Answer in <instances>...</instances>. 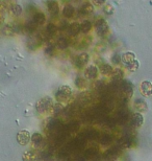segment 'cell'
Instances as JSON below:
<instances>
[{"label":"cell","mask_w":152,"mask_h":161,"mask_svg":"<svg viewBox=\"0 0 152 161\" xmlns=\"http://www.w3.org/2000/svg\"><path fill=\"white\" fill-rule=\"evenodd\" d=\"M120 92L124 95V97L126 98H130L134 93V87L132 84L128 80H121V85H120Z\"/></svg>","instance_id":"cell-5"},{"label":"cell","mask_w":152,"mask_h":161,"mask_svg":"<svg viewBox=\"0 0 152 161\" xmlns=\"http://www.w3.org/2000/svg\"><path fill=\"white\" fill-rule=\"evenodd\" d=\"M53 50H54L53 46H48V47H46V49H45V53H46L47 56H52Z\"/></svg>","instance_id":"cell-41"},{"label":"cell","mask_w":152,"mask_h":161,"mask_svg":"<svg viewBox=\"0 0 152 161\" xmlns=\"http://www.w3.org/2000/svg\"><path fill=\"white\" fill-rule=\"evenodd\" d=\"M75 85L78 89H85L86 87V80L81 78H76L75 80Z\"/></svg>","instance_id":"cell-36"},{"label":"cell","mask_w":152,"mask_h":161,"mask_svg":"<svg viewBox=\"0 0 152 161\" xmlns=\"http://www.w3.org/2000/svg\"><path fill=\"white\" fill-rule=\"evenodd\" d=\"M56 31H57L56 25H54L53 23H49V24L47 25L45 33H46V35H47L48 37H52V36H54V35H55Z\"/></svg>","instance_id":"cell-31"},{"label":"cell","mask_w":152,"mask_h":161,"mask_svg":"<svg viewBox=\"0 0 152 161\" xmlns=\"http://www.w3.org/2000/svg\"><path fill=\"white\" fill-rule=\"evenodd\" d=\"M30 141L34 147H41L44 142V137L41 133H34L30 137Z\"/></svg>","instance_id":"cell-14"},{"label":"cell","mask_w":152,"mask_h":161,"mask_svg":"<svg viewBox=\"0 0 152 161\" xmlns=\"http://www.w3.org/2000/svg\"><path fill=\"white\" fill-rule=\"evenodd\" d=\"M40 158L43 161H51L53 159V152L52 150L46 149L40 154Z\"/></svg>","instance_id":"cell-27"},{"label":"cell","mask_w":152,"mask_h":161,"mask_svg":"<svg viewBox=\"0 0 152 161\" xmlns=\"http://www.w3.org/2000/svg\"><path fill=\"white\" fill-rule=\"evenodd\" d=\"M98 139L100 140V143L103 146H109L113 142V136L108 133H103L102 135H100Z\"/></svg>","instance_id":"cell-21"},{"label":"cell","mask_w":152,"mask_h":161,"mask_svg":"<svg viewBox=\"0 0 152 161\" xmlns=\"http://www.w3.org/2000/svg\"><path fill=\"white\" fill-rule=\"evenodd\" d=\"M139 67H140V62H139L138 60H134V61H132L131 63L127 64V69L129 71H135Z\"/></svg>","instance_id":"cell-35"},{"label":"cell","mask_w":152,"mask_h":161,"mask_svg":"<svg viewBox=\"0 0 152 161\" xmlns=\"http://www.w3.org/2000/svg\"><path fill=\"white\" fill-rule=\"evenodd\" d=\"M112 62L114 64H120V62H121V54L115 53L114 56L112 57Z\"/></svg>","instance_id":"cell-38"},{"label":"cell","mask_w":152,"mask_h":161,"mask_svg":"<svg viewBox=\"0 0 152 161\" xmlns=\"http://www.w3.org/2000/svg\"><path fill=\"white\" fill-rule=\"evenodd\" d=\"M66 31H68V34H69L70 36H76V35H78V33L80 31V24L73 23L71 25H68Z\"/></svg>","instance_id":"cell-22"},{"label":"cell","mask_w":152,"mask_h":161,"mask_svg":"<svg viewBox=\"0 0 152 161\" xmlns=\"http://www.w3.org/2000/svg\"><path fill=\"white\" fill-rule=\"evenodd\" d=\"M140 90L143 96H150L152 95V84L148 80H144L141 83Z\"/></svg>","instance_id":"cell-11"},{"label":"cell","mask_w":152,"mask_h":161,"mask_svg":"<svg viewBox=\"0 0 152 161\" xmlns=\"http://www.w3.org/2000/svg\"><path fill=\"white\" fill-rule=\"evenodd\" d=\"M32 20H34L38 25H42L46 21V17L42 12H35L34 16H32Z\"/></svg>","instance_id":"cell-20"},{"label":"cell","mask_w":152,"mask_h":161,"mask_svg":"<svg viewBox=\"0 0 152 161\" xmlns=\"http://www.w3.org/2000/svg\"><path fill=\"white\" fill-rule=\"evenodd\" d=\"M56 46L60 48V49H66L67 47H69V41H68L66 38L60 37L59 38V40L56 42Z\"/></svg>","instance_id":"cell-33"},{"label":"cell","mask_w":152,"mask_h":161,"mask_svg":"<svg viewBox=\"0 0 152 161\" xmlns=\"http://www.w3.org/2000/svg\"><path fill=\"white\" fill-rule=\"evenodd\" d=\"M103 124H104L106 127L108 128H114L116 125H117V122H116L115 118H111V117H106L104 120H103Z\"/></svg>","instance_id":"cell-37"},{"label":"cell","mask_w":152,"mask_h":161,"mask_svg":"<svg viewBox=\"0 0 152 161\" xmlns=\"http://www.w3.org/2000/svg\"><path fill=\"white\" fill-rule=\"evenodd\" d=\"M22 8L20 4H13L11 6V13L15 16H20L22 14Z\"/></svg>","instance_id":"cell-34"},{"label":"cell","mask_w":152,"mask_h":161,"mask_svg":"<svg viewBox=\"0 0 152 161\" xmlns=\"http://www.w3.org/2000/svg\"><path fill=\"white\" fill-rule=\"evenodd\" d=\"M93 11H94V5H92L91 3H89V2L83 3V4L81 5V8H80V12H81L83 15L92 14Z\"/></svg>","instance_id":"cell-29"},{"label":"cell","mask_w":152,"mask_h":161,"mask_svg":"<svg viewBox=\"0 0 152 161\" xmlns=\"http://www.w3.org/2000/svg\"><path fill=\"white\" fill-rule=\"evenodd\" d=\"M71 95H72V88L70 86L64 85L60 87L57 89V91L55 93V97L56 101L60 103V104H63V103H67L69 99L71 98Z\"/></svg>","instance_id":"cell-3"},{"label":"cell","mask_w":152,"mask_h":161,"mask_svg":"<svg viewBox=\"0 0 152 161\" xmlns=\"http://www.w3.org/2000/svg\"><path fill=\"white\" fill-rule=\"evenodd\" d=\"M54 106L53 99L49 97V96H45V97H42L41 99H39L35 104V109L40 114H44V113H49V112L52 111Z\"/></svg>","instance_id":"cell-2"},{"label":"cell","mask_w":152,"mask_h":161,"mask_svg":"<svg viewBox=\"0 0 152 161\" xmlns=\"http://www.w3.org/2000/svg\"><path fill=\"white\" fill-rule=\"evenodd\" d=\"M95 30H96V34L101 38H103L108 33V25L104 19H98L96 21Z\"/></svg>","instance_id":"cell-4"},{"label":"cell","mask_w":152,"mask_h":161,"mask_svg":"<svg viewBox=\"0 0 152 161\" xmlns=\"http://www.w3.org/2000/svg\"><path fill=\"white\" fill-rule=\"evenodd\" d=\"M66 125L67 130L69 131V133H70V134L75 133V132H78L79 128H80L79 122H78V121H76V120L70 121L69 124H68V125Z\"/></svg>","instance_id":"cell-23"},{"label":"cell","mask_w":152,"mask_h":161,"mask_svg":"<svg viewBox=\"0 0 152 161\" xmlns=\"http://www.w3.org/2000/svg\"><path fill=\"white\" fill-rule=\"evenodd\" d=\"M119 155H120V147H112V149L106 151L104 153V155H103V157H104V159L107 161H115L116 159H118Z\"/></svg>","instance_id":"cell-8"},{"label":"cell","mask_w":152,"mask_h":161,"mask_svg":"<svg viewBox=\"0 0 152 161\" xmlns=\"http://www.w3.org/2000/svg\"><path fill=\"white\" fill-rule=\"evenodd\" d=\"M143 116L140 114V113H135L132 116L130 117V122H131V125H134V128H138V127H141L143 125Z\"/></svg>","instance_id":"cell-16"},{"label":"cell","mask_w":152,"mask_h":161,"mask_svg":"<svg viewBox=\"0 0 152 161\" xmlns=\"http://www.w3.org/2000/svg\"><path fill=\"white\" fill-rule=\"evenodd\" d=\"M30 133L26 130H21L17 134V141L21 146H26L30 141Z\"/></svg>","instance_id":"cell-9"},{"label":"cell","mask_w":152,"mask_h":161,"mask_svg":"<svg viewBox=\"0 0 152 161\" xmlns=\"http://www.w3.org/2000/svg\"><path fill=\"white\" fill-rule=\"evenodd\" d=\"M66 161H73V160H70V159H68V160H66Z\"/></svg>","instance_id":"cell-43"},{"label":"cell","mask_w":152,"mask_h":161,"mask_svg":"<svg viewBox=\"0 0 152 161\" xmlns=\"http://www.w3.org/2000/svg\"><path fill=\"white\" fill-rule=\"evenodd\" d=\"M74 14H75V8L73 5L66 4L63 8V16L65 18H72Z\"/></svg>","instance_id":"cell-19"},{"label":"cell","mask_w":152,"mask_h":161,"mask_svg":"<svg viewBox=\"0 0 152 161\" xmlns=\"http://www.w3.org/2000/svg\"><path fill=\"white\" fill-rule=\"evenodd\" d=\"M135 58H134V53H130V51H127V53H124L121 56V61L123 63H125L126 65L129 63H131L132 61H134Z\"/></svg>","instance_id":"cell-25"},{"label":"cell","mask_w":152,"mask_h":161,"mask_svg":"<svg viewBox=\"0 0 152 161\" xmlns=\"http://www.w3.org/2000/svg\"><path fill=\"white\" fill-rule=\"evenodd\" d=\"M22 159H23V161H37L38 154L34 150L26 151V152L23 154V156H22Z\"/></svg>","instance_id":"cell-17"},{"label":"cell","mask_w":152,"mask_h":161,"mask_svg":"<svg viewBox=\"0 0 152 161\" xmlns=\"http://www.w3.org/2000/svg\"><path fill=\"white\" fill-rule=\"evenodd\" d=\"M63 128H64V125L61 124L60 120L55 119V118L50 119L46 125V132H47L48 137L53 140L54 138L57 136V134L61 131Z\"/></svg>","instance_id":"cell-1"},{"label":"cell","mask_w":152,"mask_h":161,"mask_svg":"<svg viewBox=\"0 0 152 161\" xmlns=\"http://www.w3.org/2000/svg\"><path fill=\"white\" fill-rule=\"evenodd\" d=\"M134 108L139 112H145L147 111V103L144 99H137L134 102Z\"/></svg>","instance_id":"cell-26"},{"label":"cell","mask_w":152,"mask_h":161,"mask_svg":"<svg viewBox=\"0 0 152 161\" xmlns=\"http://www.w3.org/2000/svg\"><path fill=\"white\" fill-rule=\"evenodd\" d=\"M73 161H86V159L85 158V156H83V154H77L75 156V158H74Z\"/></svg>","instance_id":"cell-42"},{"label":"cell","mask_w":152,"mask_h":161,"mask_svg":"<svg viewBox=\"0 0 152 161\" xmlns=\"http://www.w3.org/2000/svg\"><path fill=\"white\" fill-rule=\"evenodd\" d=\"M123 70L120 68H116V69H113V72H112V78L114 80H122L123 79Z\"/></svg>","instance_id":"cell-32"},{"label":"cell","mask_w":152,"mask_h":161,"mask_svg":"<svg viewBox=\"0 0 152 161\" xmlns=\"http://www.w3.org/2000/svg\"><path fill=\"white\" fill-rule=\"evenodd\" d=\"M91 28H92V23H91V21H89V20L82 21L81 24H80V31L83 34L89 33V31H91Z\"/></svg>","instance_id":"cell-30"},{"label":"cell","mask_w":152,"mask_h":161,"mask_svg":"<svg viewBox=\"0 0 152 161\" xmlns=\"http://www.w3.org/2000/svg\"><path fill=\"white\" fill-rule=\"evenodd\" d=\"M98 75V68L95 65H89L85 69V76L86 80H95Z\"/></svg>","instance_id":"cell-10"},{"label":"cell","mask_w":152,"mask_h":161,"mask_svg":"<svg viewBox=\"0 0 152 161\" xmlns=\"http://www.w3.org/2000/svg\"><path fill=\"white\" fill-rule=\"evenodd\" d=\"M37 28H38V24L34 20L27 21L26 24L24 25V31H26V33L28 34H32Z\"/></svg>","instance_id":"cell-28"},{"label":"cell","mask_w":152,"mask_h":161,"mask_svg":"<svg viewBox=\"0 0 152 161\" xmlns=\"http://www.w3.org/2000/svg\"><path fill=\"white\" fill-rule=\"evenodd\" d=\"M119 144H120L122 149H128V147L132 146V137L130 135H125V136H123L120 139Z\"/></svg>","instance_id":"cell-15"},{"label":"cell","mask_w":152,"mask_h":161,"mask_svg":"<svg viewBox=\"0 0 152 161\" xmlns=\"http://www.w3.org/2000/svg\"><path fill=\"white\" fill-rule=\"evenodd\" d=\"M99 70L102 75H112V72H113V67L107 63H101L99 65Z\"/></svg>","instance_id":"cell-24"},{"label":"cell","mask_w":152,"mask_h":161,"mask_svg":"<svg viewBox=\"0 0 152 161\" xmlns=\"http://www.w3.org/2000/svg\"><path fill=\"white\" fill-rule=\"evenodd\" d=\"M80 134H81L86 140H96V139H98L100 136L99 132L97 130H94V129L86 130L85 132H82V133H80Z\"/></svg>","instance_id":"cell-12"},{"label":"cell","mask_w":152,"mask_h":161,"mask_svg":"<svg viewBox=\"0 0 152 161\" xmlns=\"http://www.w3.org/2000/svg\"><path fill=\"white\" fill-rule=\"evenodd\" d=\"M47 8L51 15L56 16L60 13V5L55 0H48L47 1Z\"/></svg>","instance_id":"cell-13"},{"label":"cell","mask_w":152,"mask_h":161,"mask_svg":"<svg viewBox=\"0 0 152 161\" xmlns=\"http://www.w3.org/2000/svg\"><path fill=\"white\" fill-rule=\"evenodd\" d=\"M90 60V56L86 53H82L78 54V56H76V58L74 59V65L77 68H82V67H85L86 64H88Z\"/></svg>","instance_id":"cell-7"},{"label":"cell","mask_w":152,"mask_h":161,"mask_svg":"<svg viewBox=\"0 0 152 161\" xmlns=\"http://www.w3.org/2000/svg\"><path fill=\"white\" fill-rule=\"evenodd\" d=\"M130 113H129L128 110H126V109H122L117 113L115 117V120L117 122L118 125H124L126 124L129 119H130Z\"/></svg>","instance_id":"cell-6"},{"label":"cell","mask_w":152,"mask_h":161,"mask_svg":"<svg viewBox=\"0 0 152 161\" xmlns=\"http://www.w3.org/2000/svg\"><path fill=\"white\" fill-rule=\"evenodd\" d=\"M92 2L96 6H102L103 4H105L106 0H92Z\"/></svg>","instance_id":"cell-39"},{"label":"cell","mask_w":152,"mask_h":161,"mask_svg":"<svg viewBox=\"0 0 152 161\" xmlns=\"http://www.w3.org/2000/svg\"><path fill=\"white\" fill-rule=\"evenodd\" d=\"M98 150L95 149V147H89V149H86L85 151V153H83V156H85V158L86 160L89 159H95L97 156H98Z\"/></svg>","instance_id":"cell-18"},{"label":"cell","mask_w":152,"mask_h":161,"mask_svg":"<svg viewBox=\"0 0 152 161\" xmlns=\"http://www.w3.org/2000/svg\"><path fill=\"white\" fill-rule=\"evenodd\" d=\"M104 12H105L107 15H111V14H113V12H114V8H113V6H112V5L106 4V5L104 6Z\"/></svg>","instance_id":"cell-40"}]
</instances>
